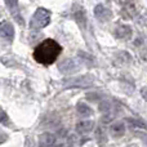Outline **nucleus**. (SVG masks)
Returning <instances> with one entry per match:
<instances>
[{"label":"nucleus","instance_id":"obj_1","mask_svg":"<svg viewBox=\"0 0 147 147\" xmlns=\"http://www.w3.org/2000/svg\"><path fill=\"white\" fill-rule=\"evenodd\" d=\"M61 51L62 48L57 41H54L53 39H47L36 47L34 51V58L41 65H52L58 58Z\"/></svg>","mask_w":147,"mask_h":147},{"label":"nucleus","instance_id":"obj_2","mask_svg":"<svg viewBox=\"0 0 147 147\" xmlns=\"http://www.w3.org/2000/svg\"><path fill=\"white\" fill-rule=\"evenodd\" d=\"M49 22H51V12L44 9V8H39L31 17L30 28L31 30H40V28L48 26Z\"/></svg>","mask_w":147,"mask_h":147},{"label":"nucleus","instance_id":"obj_3","mask_svg":"<svg viewBox=\"0 0 147 147\" xmlns=\"http://www.w3.org/2000/svg\"><path fill=\"white\" fill-rule=\"evenodd\" d=\"M79 62L74 58H65L58 63V70L65 75H71L79 71Z\"/></svg>","mask_w":147,"mask_h":147},{"label":"nucleus","instance_id":"obj_4","mask_svg":"<svg viewBox=\"0 0 147 147\" xmlns=\"http://www.w3.org/2000/svg\"><path fill=\"white\" fill-rule=\"evenodd\" d=\"M14 38V27L12 23L3 21L0 22V39L5 41H12Z\"/></svg>","mask_w":147,"mask_h":147},{"label":"nucleus","instance_id":"obj_5","mask_svg":"<svg viewBox=\"0 0 147 147\" xmlns=\"http://www.w3.org/2000/svg\"><path fill=\"white\" fill-rule=\"evenodd\" d=\"M93 83V78L92 76H80V78H72V79H69V80L65 81V85L66 86H88Z\"/></svg>","mask_w":147,"mask_h":147},{"label":"nucleus","instance_id":"obj_6","mask_svg":"<svg viewBox=\"0 0 147 147\" xmlns=\"http://www.w3.org/2000/svg\"><path fill=\"white\" fill-rule=\"evenodd\" d=\"M72 16L75 18V21L78 22V25L80 26L81 28H85L86 26V14H85V10L81 5H76L72 10Z\"/></svg>","mask_w":147,"mask_h":147},{"label":"nucleus","instance_id":"obj_7","mask_svg":"<svg viewBox=\"0 0 147 147\" xmlns=\"http://www.w3.org/2000/svg\"><path fill=\"white\" fill-rule=\"evenodd\" d=\"M57 142V138L53 133L45 132L39 137V147H54Z\"/></svg>","mask_w":147,"mask_h":147},{"label":"nucleus","instance_id":"obj_8","mask_svg":"<svg viewBox=\"0 0 147 147\" xmlns=\"http://www.w3.org/2000/svg\"><path fill=\"white\" fill-rule=\"evenodd\" d=\"M94 16H96L99 21L105 22V21H109L110 18H111V10L107 7H105L103 4H98L94 8Z\"/></svg>","mask_w":147,"mask_h":147},{"label":"nucleus","instance_id":"obj_9","mask_svg":"<svg viewBox=\"0 0 147 147\" xmlns=\"http://www.w3.org/2000/svg\"><path fill=\"white\" fill-rule=\"evenodd\" d=\"M132 34H133L132 28L128 25H119L114 31V35L117 39H129L132 36Z\"/></svg>","mask_w":147,"mask_h":147},{"label":"nucleus","instance_id":"obj_10","mask_svg":"<svg viewBox=\"0 0 147 147\" xmlns=\"http://www.w3.org/2000/svg\"><path fill=\"white\" fill-rule=\"evenodd\" d=\"M93 128H94L93 120H81V121H79L76 124L75 129L80 134H85V133H89L90 130H93Z\"/></svg>","mask_w":147,"mask_h":147},{"label":"nucleus","instance_id":"obj_11","mask_svg":"<svg viewBox=\"0 0 147 147\" xmlns=\"http://www.w3.org/2000/svg\"><path fill=\"white\" fill-rule=\"evenodd\" d=\"M125 133V125L124 123H120V121H116L110 127V134L114 138H120L123 137Z\"/></svg>","mask_w":147,"mask_h":147},{"label":"nucleus","instance_id":"obj_12","mask_svg":"<svg viewBox=\"0 0 147 147\" xmlns=\"http://www.w3.org/2000/svg\"><path fill=\"white\" fill-rule=\"evenodd\" d=\"M76 111H78V114L80 115V116H83V117L90 116V115L93 114V111H92L90 107H89L88 105L83 103V102H80V103L76 105Z\"/></svg>","mask_w":147,"mask_h":147},{"label":"nucleus","instance_id":"obj_13","mask_svg":"<svg viewBox=\"0 0 147 147\" xmlns=\"http://www.w3.org/2000/svg\"><path fill=\"white\" fill-rule=\"evenodd\" d=\"M5 1V4H7V7H8V9L10 10V12L14 14V18L17 20V18H20V16L17 14V9H18V0H4Z\"/></svg>","mask_w":147,"mask_h":147},{"label":"nucleus","instance_id":"obj_14","mask_svg":"<svg viewBox=\"0 0 147 147\" xmlns=\"http://www.w3.org/2000/svg\"><path fill=\"white\" fill-rule=\"evenodd\" d=\"M0 123H1V124H7V123H8L7 114H5L4 111H1V110H0Z\"/></svg>","mask_w":147,"mask_h":147},{"label":"nucleus","instance_id":"obj_15","mask_svg":"<svg viewBox=\"0 0 147 147\" xmlns=\"http://www.w3.org/2000/svg\"><path fill=\"white\" fill-rule=\"evenodd\" d=\"M7 134H5L4 132H3V130H0V145H1V143H4L5 141H7Z\"/></svg>","mask_w":147,"mask_h":147},{"label":"nucleus","instance_id":"obj_16","mask_svg":"<svg viewBox=\"0 0 147 147\" xmlns=\"http://www.w3.org/2000/svg\"><path fill=\"white\" fill-rule=\"evenodd\" d=\"M146 147H147V146H146Z\"/></svg>","mask_w":147,"mask_h":147}]
</instances>
